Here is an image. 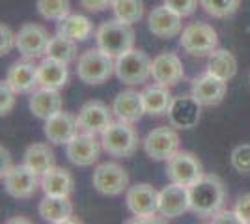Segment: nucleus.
<instances>
[{
	"instance_id": "20",
	"label": "nucleus",
	"mask_w": 250,
	"mask_h": 224,
	"mask_svg": "<svg viewBox=\"0 0 250 224\" xmlns=\"http://www.w3.org/2000/svg\"><path fill=\"white\" fill-rule=\"evenodd\" d=\"M77 129H79V122L73 114L69 112H58L52 118L45 120V127H43V133L49 142L56 144V146H67L71 140L75 139L77 135Z\"/></svg>"
},
{
	"instance_id": "2",
	"label": "nucleus",
	"mask_w": 250,
	"mask_h": 224,
	"mask_svg": "<svg viewBox=\"0 0 250 224\" xmlns=\"http://www.w3.org/2000/svg\"><path fill=\"white\" fill-rule=\"evenodd\" d=\"M97 47L112 58H120L122 54L129 53L135 45V30L129 22L120 19L103 22L95 32Z\"/></svg>"
},
{
	"instance_id": "27",
	"label": "nucleus",
	"mask_w": 250,
	"mask_h": 224,
	"mask_svg": "<svg viewBox=\"0 0 250 224\" xmlns=\"http://www.w3.org/2000/svg\"><path fill=\"white\" fill-rule=\"evenodd\" d=\"M142 97H144L146 114L155 118L168 114V110L172 107V101H174V97L170 94V88L163 84L147 86L146 90L142 92Z\"/></svg>"
},
{
	"instance_id": "42",
	"label": "nucleus",
	"mask_w": 250,
	"mask_h": 224,
	"mask_svg": "<svg viewBox=\"0 0 250 224\" xmlns=\"http://www.w3.org/2000/svg\"><path fill=\"white\" fill-rule=\"evenodd\" d=\"M0 157H2V159H0V163H2V164H0V172H2V178H4V176L11 170V166H13V164H11L10 151L4 148V146L0 148Z\"/></svg>"
},
{
	"instance_id": "25",
	"label": "nucleus",
	"mask_w": 250,
	"mask_h": 224,
	"mask_svg": "<svg viewBox=\"0 0 250 224\" xmlns=\"http://www.w3.org/2000/svg\"><path fill=\"white\" fill-rule=\"evenodd\" d=\"M73 174L67 168L52 166L42 176V191L49 196H69L73 191Z\"/></svg>"
},
{
	"instance_id": "11",
	"label": "nucleus",
	"mask_w": 250,
	"mask_h": 224,
	"mask_svg": "<svg viewBox=\"0 0 250 224\" xmlns=\"http://www.w3.org/2000/svg\"><path fill=\"white\" fill-rule=\"evenodd\" d=\"M144 149L155 161L172 159L179 151V135L172 127H157L144 139Z\"/></svg>"
},
{
	"instance_id": "34",
	"label": "nucleus",
	"mask_w": 250,
	"mask_h": 224,
	"mask_svg": "<svg viewBox=\"0 0 250 224\" xmlns=\"http://www.w3.org/2000/svg\"><path fill=\"white\" fill-rule=\"evenodd\" d=\"M200 6L209 13L211 17L226 19L239 10L241 0H200Z\"/></svg>"
},
{
	"instance_id": "36",
	"label": "nucleus",
	"mask_w": 250,
	"mask_h": 224,
	"mask_svg": "<svg viewBox=\"0 0 250 224\" xmlns=\"http://www.w3.org/2000/svg\"><path fill=\"white\" fill-rule=\"evenodd\" d=\"M15 94L17 92L6 81H2V84H0V114L2 116L10 114V110L15 105Z\"/></svg>"
},
{
	"instance_id": "41",
	"label": "nucleus",
	"mask_w": 250,
	"mask_h": 224,
	"mask_svg": "<svg viewBox=\"0 0 250 224\" xmlns=\"http://www.w3.org/2000/svg\"><path fill=\"white\" fill-rule=\"evenodd\" d=\"M211 223L215 224H239V217L235 213V209L233 211H217V213L211 217Z\"/></svg>"
},
{
	"instance_id": "38",
	"label": "nucleus",
	"mask_w": 250,
	"mask_h": 224,
	"mask_svg": "<svg viewBox=\"0 0 250 224\" xmlns=\"http://www.w3.org/2000/svg\"><path fill=\"white\" fill-rule=\"evenodd\" d=\"M15 43H17V34L11 32L10 26L2 24L0 26V54L2 56L4 54H10V51L15 47Z\"/></svg>"
},
{
	"instance_id": "32",
	"label": "nucleus",
	"mask_w": 250,
	"mask_h": 224,
	"mask_svg": "<svg viewBox=\"0 0 250 224\" xmlns=\"http://www.w3.org/2000/svg\"><path fill=\"white\" fill-rule=\"evenodd\" d=\"M112 10H114L116 19L133 24L144 17V2L142 0H114Z\"/></svg>"
},
{
	"instance_id": "37",
	"label": "nucleus",
	"mask_w": 250,
	"mask_h": 224,
	"mask_svg": "<svg viewBox=\"0 0 250 224\" xmlns=\"http://www.w3.org/2000/svg\"><path fill=\"white\" fill-rule=\"evenodd\" d=\"M170 10H174L176 13H179L181 17H188L192 15L196 8H198V0H165Z\"/></svg>"
},
{
	"instance_id": "13",
	"label": "nucleus",
	"mask_w": 250,
	"mask_h": 224,
	"mask_svg": "<svg viewBox=\"0 0 250 224\" xmlns=\"http://www.w3.org/2000/svg\"><path fill=\"white\" fill-rule=\"evenodd\" d=\"M112 112L114 110H110L103 101H88L79 110V116H77L79 129H83L86 133H94V135L97 133L103 135L104 131L114 123Z\"/></svg>"
},
{
	"instance_id": "6",
	"label": "nucleus",
	"mask_w": 250,
	"mask_h": 224,
	"mask_svg": "<svg viewBox=\"0 0 250 224\" xmlns=\"http://www.w3.org/2000/svg\"><path fill=\"white\" fill-rule=\"evenodd\" d=\"M103 149L118 159H125V157H131L138 149V135L129 122H118L112 123L110 127L103 133V139H101Z\"/></svg>"
},
{
	"instance_id": "15",
	"label": "nucleus",
	"mask_w": 250,
	"mask_h": 224,
	"mask_svg": "<svg viewBox=\"0 0 250 224\" xmlns=\"http://www.w3.org/2000/svg\"><path fill=\"white\" fill-rule=\"evenodd\" d=\"M190 209L188 187L179 183H170L159 192V213L167 219H176Z\"/></svg>"
},
{
	"instance_id": "43",
	"label": "nucleus",
	"mask_w": 250,
	"mask_h": 224,
	"mask_svg": "<svg viewBox=\"0 0 250 224\" xmlns=\"http://www.w3.org/2000/svg\"><path fill=\"white\" fill-rule=\"evenodd\" d=\"M6 223H8V224H13V223H30V219H24L22 215H19V217H13V219H8Z\"/></svg>"
},
{
	"instance_id": "35",
	"label": "nucleus",
	"mask_w": 250,
	"mask_h": 224,
	"mask_svg": "<svg viewBox=\"0 0 250 224\" xmlns=\"http://www.w3.org/2000/svg\"><path fill=\"white\" fill-rule=\"evenodd\" d=\"M231 166L239 174H250V144H241L231 151Z\"/></svg>"
},
{
	"instance_id": "39",
	"label": "nucleus",
	"mask_w": 250,
	"mask_h": 224,
	"mask_svg": "<svg viewBox=\"0 0 250 224\" xmlns=\"http://www.w3.org/2000/svg\"><path fill=\"white\" fill-rule=\"evenodd\" d=\"M235 213L239 217L241 224H250V192L243 194L235 202Z\"/></svg>"
},
{
	"instance_id": "31",
	"label": "nucleus",
	"mask_w": 250,
	"mask_h": 224,
	"mask_svg": "<svg viewBox=\"0 0 250 224\" xmlns=\"http://www.w3.org/2000/svg\"><path fill=\"white\" fill-rule=\"evenodd\" d=\"M45 54L49 58L58 60V62L69 64V62H73L75 56H77V41L71 40V38H67V36H63V34H58V36L51 38Z\"/></svg>"
},
{
	"instance_id": "40",
	"label": "nucleus",
	"mask_w": 250,
	"mask_h": 224,
	"mask_svg": "<svg viewBox=\"0 0 250 224\" xmlns=\"http://www.w3.org/2000/svg\"><path fill=\"white\" fill-rule=\"evenodd\" d=\"M81 2V6H83L84 10L88 11H104L108 10V8H112V4H114V0H79Z\"/></svg>"
},
{
	"instance_id": "29",
	"label": "nucleus",
	"mask_w": 250,
	"mask_h": 224,
	"mask_svg": "<svg viewBox=\"0 0 250 224\" xmlns=\"http://www.w3.org/2000/svg\"><path fill=\"white\" fill-rule=\"evenodd\" d=\"M24 164H28L32 170L43 176L45 172L51 170L54 166V151L51 149L49 144L34 142L24 151Z\"/></svg>"
},
{
	"instance_id": "8",
	"label": "nucleus",
	"mask_w": 250,
	"mask_h": 224,
	"mask_svg": "<svg viewBox=\"0 0 250 224\" xmlns=\"http://www.w3.org/2000/svg\"><path fill=\"white\" fill-rule=\"evenodd\" d=\"M92 183H94L95 191H99L101 194L116 196L127 189L129 174L118 163H103L94 170Z\"/></svg>"
},
{
	"instance_id": "1",
	"label": "nucleus",
	"mask_w": 250,
	"mask_h": 224,
	"mask_svg": "<svg viewBox=\"0 0 250 224\" xmlns=\"http://www.w3.org/2000/svg\"><path fill=\"white\" fill-rule=\"evenodd\" d=\"M190 211L198 217H213L222 209L226 200V187L219 176L204 174L196 183L188 187Z\"/></svg>"
},
{
	"instance_id": "16",
	"label": "nucleus",
	"mask_w": 250,
	"mask_h": 224,
	"mask_svg": "<svg viewBox=\"0 0 250 224\" xmlns=\"http://www.w3.org/2000/svg\"><path fill=\"white\" fill-rule=\"evenodd\" d=\"M181 19L183 17L179 13L170 10L167 4H163V6L153 8L151 13L147 15V26L153 36L161 38V40H170L181 32V28H183Z\"/></svg>"
},
{
	"instance_id": "7",
	"label": "nucleus",
	"mask_w": 250,
	"mask_h": 224,
	"mask_svg": "<svg viewBox=\"0 0 250 224\" xmlns=\"http://www.w3.org/2000/svg\"><path fill=\"white\" fill-rule=\"evenodd\" d=\"M167 176L172 183L190 187L204 176V166L194 153L177 151L172 159L167 161Z\"/></svg>"
},
{
	"instance_id": "23",
	"label": "nucleus",
	"mask_w": 250,
	"mask_h": 224,
	"mask_svg": "<svg viewBox=\"0 0 250 224\" xmlns=\"http://www.w3.org/2000/svg\"><path fill=\"white\" fill-rule=\"evenodd\" d=\"M40 215L43 217V221L54 224L81 223V219H71L73 204L69 202L67 196H49V194H45V198L40 202Z\"/></svg>"
},
{
	"instance_id": "12",
	"label": "nucleus",
	"mask_w": 250,
	"mask_h": 224,
	"mask_svg": "<svg viewBox=\"0 0 250 224\" xmlns=\"http://www.w3.org/2000/svg\"><path fill=\"white\" fill-rule=\"evenodd\" d=\"M125 202L135 217H149L159 213V191L149 183H136L129 187Z\"/></svg>"
},
{
	"instance_id": "18",
	"label": "nucleus",
	"mask_w": 250,
	"mask_h": 224,
	"mask_svg": "<svg viewBox=\"0 0 250 224\" xmlns=\"http://www.w3.org/2000/svg\"><path fill=\"white\" fill-rule=\"evenodd\" d=\"M228 84L226 81H222L215 75L208 73L200 75L192 81V96L196 97L202 107H215L226 96Z\"/></svg>"
},
{
	"instance_id": "30",
	"label": "nucleus",
	"mask_w": 250,
	"mask_h": 224,
	"mask_svg": "<svg viewBox=\"0 0 250 224\" xmlns=\"http://www.w3.org/2000/svg\"><path fill=\"white\" fill-rule=\"evenodd\" d=\"M58 34H63L67 38H71L75 41H86L90 40V36L94 34V24L88 17L84 15H67L58 22Z\"/></svg>"
},
{
	"instance_id": "17",
	"label": "nucleus",
	"mask_w": 250,
	"mask_h": 224,
	"mask_svg": "<svg viewBox=\"0 0 250 224\" xmlns=\"http://www.w3.org/2000/svg\"><path fill=\"white\" fill-rule=\"evenodd\" d=\"M202 105L192 96H177L172 101V107L168 110V120L172 127L177 129H192L198 125L200 122V110Z\"/></svg>"
},
{
	"instance_id": "5",
	"label": "nucleus",
	"mask_w": 250,
	"mask_h": 224,
	"mask_svg": "<svg viewBox=\"0 0 250 224\" xmlns=\"http://www.w3.org/2000/svg\"><path fill=\"white\" fill-rule=\"evenodd\" d=\"M179 43H181L183 51L190 56H209L219 47V36L211 24L196 21L190 22L183 30Z\"/></svg>"
},
{
	"instance_id": "9",
	"label": "nucleus",
	"mask_w": 250,
	"mask_h": 224,
	"mask_svg": "<svg viewBox=\"0 0 250 224\" xmlns=\"http://www.w3.org/2000/svg\"><path fill=\"white\" fill-rule=\"evenodd\" d=\"M38 176L40 174L32 170L28 164H19V166H11V170L2 180L10 196L24 200V198H32L38 187H42V180Z\"/></svg>"
},
{
	"instance_id": "33",
	"label": "nucleus",
	"mask_w": 250,
	"mask_h": 224,
	"mask_svg": "<svg viewBox=\"0 0 250 224\" xmlns=\"http://www.w3.org/2000/svg\"><path fill=\"white\" fill-rule=\"evenodd\" d=\"M38 11L49 21H62L69 15V0H38Z\"/></svg>"
},
{
	"instance_id": "24",
	"label": "nucleus",
	"mask_w": 250,
	"mask_h": 224,
	"mask_svg": "<svg viewBox=\"0 0 250 224\" xmlns=\"http://www.w3.org/2000/svg\"><path fill=\"white\" fill-rule=\"evenodd\" d=\"M30 110L34 116L42 118V120H49L54 114L62 112V96L58 90L52 88H40L34 90L30 96Z\"/></svg>"
},
{
	"instance_id": "10",
	"label": "nucleus",
	"mask_w": 250,
	"mask_h": 224,
	"mask_svg": "<svg viewBox=\"0 0 250 224\" xmlns=\"http://www.w3.org/2000/svg\"><path fill=\"white\" fill-rule=\"evenodd\" d=\"M51 41L47 28H43L42 24L36 22H26L22 24L17 32V43L15 49L21 53L22 58H40L42 54H45L47 45Z\"/></svg>"
},
{
	"instance_id": "19",
	"label": "nucleus",
	"mask_w": 250,
	"mask_h": 224,
	"mask_svg": "<svg viewBox=\"0 0 250 224\" xmlns=\"http://www.w3.org/2000/svg\"><path fill=\"white\" fill-rule=\"evenodd\" d=\"M183 64L179 60V56L174 53H161L153 58V64H151V77L157 84L163 86H176L181 82L183 79Z\"/></svg>"
},
{
	"instance_id": "26",
	"label": "nucleus",
	"mask_w": 250,
	"mask_h": 224,
	"mask_svg": "<svg viewBox=\"0 0 250 224\" xmlns=\"http://www.w3.org/2000/svg\"><path fill=\"white\" fill-rule=\"evenodd\" d=\"M38 79H40V86H43V88L60 90L67 84V79H69L67 64L47 56L42 64L38 65Z\"/></svg>"
},
{
	"instance_id": "14",
	"label": "nucleus",
	"mask_w": 250,
	"mask_h": 224,
	"mask_svg": "<svg viewBox=\"0 0 250 224\" xmlns=\"http://www.w3.org/2000/svg\"><path fill=\"white\" fill-rule=\"evenodd\" d=\"M101 148H103V144L95 139L94 133L84 131V133L75 135V139L67 144L65 153H67V159L77 166H90L99 159Z\"/></svg>"
},
{
	"instance_id": "21",
	"label": "nucleus",
	"mask_w": 250,
	"mask_h": 224,
	"mask_svg": "<svg viewBox=\"0 0 250 224\" xmlns=\"http://www.w3.org/2000/svg\"><path fill=\"white\" fill-rule=\"evenodd\" d=\"M6 82H8L17 94L34 92V88L40 84V79H38V65L32 64L28 58L17 60V62L10 67L8 77H6Z\"/></svg>"
},
{
	"instance_id": "22",
	"label": "nucleus",
	"mask_w": 250,
	"mask_h": 224,
	"mask_svg": "<svg viewBox=\"0 0 250 224\" xmlns=\"http://www.w3.org/2000/svg\"><path fill=\"white\" fill-rule=\"evenodd\" d=\"M112 110L122 122H129L135 123L140 118L146 114V107H144V97L135 90H125L122 94H118L114 99Z\"/></svg>"
},
{
	"instance_id": "3",
	"label": "nucleus",
	"mask_w": 250,
	"mask_h": 224,
	"mask_svg": "<svg viewBox=\"0 0 250 224\" xmlns=\"http://www.w3.org/2000/svg\"><path fill=\"white\" fill-rule=\"evenodd\" d=\"M112 73H116L114 58L103 53L99 47L88 49L79 56L77 75L86 84H103L112 77Z\"/></svg>"
},
{
	"instance_id": "4",
	"label": "nucleus",
	"mask_w": 250,
	"mask_h": 224,
	"mask_svg": "<svg viewBox=\"0 0 250 224\" xmlns=\"http://www.w3.org/2000/svg\"><path fill=\"white\" fill-rule=\"evenodd\" d=\"M151 64L153 60L144 51L131 49L129 53L116 58V77L127 86L144 84L151 77Z\"/></svg>"
},
{
	"instance_id": "28",
	"label": "nucleus",
	"mask_w": 250,
	"mask_h": 224,
	"mask_svg": "<svg viewBox=\"0 0 250 224\" xmlns=\"http://www.w3.org/2000/svg\"><path fill=\"white\" fill-rule=\"evenodd\" d=\"M208 71L228 82L229 79H233L237 73V60L228 49H215L209 54Z\"/></svg>"
}]
</instances>
